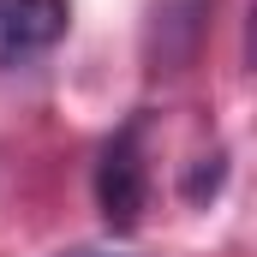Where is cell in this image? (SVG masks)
<instances>
[{"instance_id":"cell-1","label":"cell","mask_w":257,"mask_h":257,"mask_svg":"<svg viewBox=\"0 0 257 257\" xmlns=\"http://www.w3.org/2000/svg\"><path fill=\"white\" fill-rule=\"evenodd\" d=\"M144 132H150V114H132L126 126L102 144V162H96V209H102V221L114 233H138V221L150 209Z\"/></svg>"},{"instance_id":"cell-2","label":"cell","mask_w":257,"mask_h":257,"mask_svg":"<svg viewBox=\"0 0 257 257\" xmlns=\"http://www.w3.org/2000/svg\"><path fill=\"white\" fill-rule=\"evenodd\" d=\"M72 30V0H0V72L48 54Z\"/></svg>"},{"instance_id":"cell-3","label":"cell","mask_w":257,"mask_h":257,"mask_svg":"<svg viewBox=\"0 0 257 257\" xmlns=\"http://www.w3.org/2000/svg\"><path fill=\"white\" fill-rule=\"evenodd\" d=\"M78 257H96V251H78Z\"/></svg>"}]
</instances>
